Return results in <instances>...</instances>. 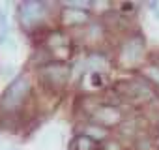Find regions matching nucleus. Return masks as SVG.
Returning <instances> with one entry per match:
<instances>
[{
    "instance_id": "dca6fc26",
    "label": "nucleus",
    "mask_w": 159,
    "mask_h": 150,
    "mask_svg": "<svg viewBox=\"0 0 159 150\" xmlns=\"http://www.w3.org/2000/svg\"><path fill=\"white\" fill-rule=\"evenodd\" d=\"M153 15H155V19H157V21H159V10H157V12H155V13H153Z\"/></svg>"
},
{
    "instance_id": "f8f14e48",
    "label": "nucleus",
    "mask_w": 159,
    "mask_h": 150,
    "mask_svg": "<svg viewBox=\"0 0 159 150\" xmlns=\"http://www.w3.org/2000/svg\"><path fill=\"white\" fill-rule=\"evenodd\" d=\"M88 64L94 68V71H99V73H101V71L107 68V64H109V62H107V58H105L103 54H99V53L96 54V53H94V54H90Z\"/></svg>"
},
{
    "instance_id": "4468645a",
    "label": "nucleus",
    "mask_w": 159,
    "mask_h": 150,
    "mask_svg": "<svg viewBox=\"0 0 159 150\" xmlns=\"http://www.w3.org/2000/svg\"><path fill=\"white\" fill-rule=\"evenodd\" d=\"M90 77H92V85H94V87H101V85H103V77H101L99 71H92Z\"/></svg>"
},
{
    "instance_id": "7ed1b4c3",
    "label": "nucleus",
    "mask_w": 159,
    "mask_h": 150,
    "mask_svg": "<svg viewBox=\"0 0 159 150\" xmlns=\"http://www.w3.org/2000/svg\"><path fill=\"white\" fill-rule=\"evenodd\" d=\"M45 2H23L19 6V21L25 28H34L45 17Z\"/></svg>"
},
{
    "instance_id": "423d86ee",
    "label": "nucleus",
    "mask_w": 159,
    "mask_h": 150,
    "mask_svg": "<svg viewBox=\"0 0 159 150\" xmlns=\"http://www.w3.org/2000/svg\"><path fill=\"white\" fill-rule=\"evenodd\" d=\"M41 75L52 87H60L69 79V66L64 62H49L41 68Z\"/></svg>"
},
{
    "instance_id": "0eeeda50",
    "label": "nucleus",
    "mask_w": 159,
    "mask_h": 150,
    "mask_svg": "<svg viewBox=\"0 0 159 150\" xmlns=\"http://www.w3.org/2000/svg\"><path fill=\"white\" fill-rule=\"evenodd\" d=\"M62 21L66 26H83L88 21V13L83 8H71L67 6V10L62 13Z\"/></svg>"
},
{
    "instance_id": "6e6552de",
    "label": "nucleus",
    "mask_w": 159,
    "mask_h": 150,
    "mask_svg": "<svg viewBox=\"0 0 159 150\" xmlns=\"http://www.w3.org/2000/svg\"><path fill=\"white\" fill-rule=\"evenodd\" d=\"M83 135H88V137L94 139V141H103V139H107L109 131H107V128H103V126H99V124H88V126L84 128Z\"/></svg>"
},
{
    "instance_id": "2eb2a0df",
    "label": "nucleus",
    "mask_w": 159,
    "mask_h": 150,
    "mask_svg": "<svg viewBox=\"0 0 159 150\" xmlns=\"http://www.w3.org/2000/svg\"><path fill=\"white\" fill-rule=\"evenodd\" d=\"M0 28H8V13L6 12H0Z\"/></svg>"
},
{
    "instance_id": "9d476101",
    "label": "nucleus",
    "mask_w": 159,
    "mask_h": 150,
    "mask_svg": "<svg viewBox=\"0 0 159 150\" xmlns=\"http://www.w3.org/2000/svg\"><path fill=\"white\" fill-rule=\"evenodd\" d=\"M47 43H49V47H64V45H67V36L62 30H54V32H51Z\"/></svg>"
},
{
    "instance_id": "9b49d317",
    "label": "nucleus",
    "mask_w": 159,
    "mask_h": 150,
    "mask_svg": "<svg viewBox=\"0 0 159 150\" xmlns=\"http://www.w3.org/2000/svg\"><path fill=\"white\" fill-rule=\"evenodd\" d=\"M142 73H144V77H146L152 85H155V87L159 88V66L150 64V66H146V68L142 69Z\"/></svg>"
},
{
    "instance_id": "20e7f679",
    "label": "nucleus",
    "mask_w": 159,
    "mask_h": 150,
    "mask_svg": "<svg viewBox=\"0 0 159 150\" xmlns=\"http://www.w3.org/2000/svg\"><path fill=\"white\" fill-rule=\"evenodd\" d=\"M92 118L94 124H99L103 128L109 126H120L124 122V115L116 105H109V103H99L94 111H92Z\"/></svg>"
},
{
    "instance_id": "39448f33",
    "label": "nucleus",
    "mask_w": 159,
    "mask_h": 150,
    "mask_svg": "<svg viewBox=\"0 0 159 150\" xmlns=\"http://www.w3.org/2000/svg\"><path fill=\"white\" fill-rule=\"evenodd\" d=\"M124 87H125V88H120V94H122L125 100H129V101H142V103H144V101H148V100L153 98L152 88H148L146 85H142V83L137 81V79L125 81Z\"/></svg>"
},
{
    "instance_id": "f03ea898",
    "label": "nucleus",
    "mask_w": 159,
    "mask_h": 150,
    "mask_svg": "<svg viewBox=\"0 0 159 150\" xmlns=\"http://www.w3.org/2000/svg\"><path fill=\"white\" fill-rule=\"evenodd\" d=\"M142 54H144V38L139 34H133L124 41L120 49V62L124 66H133L142 60Z\"/></svg>"
},
{
    "instance_id": "f257e3e1",
    "label": "nucleus",
    "mask_w": 159,
    "mask_h": 150,
    "mask_svg": "<svg viewBox=\"0 0 159 150\" xmlns=\"http://www.w3.org/2000/svg\"><path fill=\"white\" fill-rule=\"evenodd\" d=\"M30 79L26 77V75H19V77H15L8 88L4 90V96L2 100H0V109L6 111V113H15L23 107L26 96L30 94Z\"/></svg>"
},
{
    "instance_id": "1a4fd4ad",
    "label": "nucleus",
    "mask_w": 159,
    "mask_h": 150,
    "mask_svg": "<svg viewBox=\"0 0 159 150\" xmlns=\"http://www.w3.org/2000/svg\"><path fill=\"white\" fill-rule=\"evenodd\" d=\"M96 141L94 139H90L88 135H77V139H75V148L77 150H96Z\"/></svg>"
},
{
    "instance_id": "ddd939ff",
    "label": "nucleus",
    "mask_w": 159,
    "mask_h": 150,
    "mask_svg": "<svg viewBox=\"0 0 159 150\" xmlns=\"http://www.w3.org/2000/svg\"><path fill=\"white\" fill-rule=\"evenodd\" d=\"M103 150H124V148H122V144H120L118 141H114V139L111 141V139H109V141L103 143Z\"/></svg>"
}]
</instances>
